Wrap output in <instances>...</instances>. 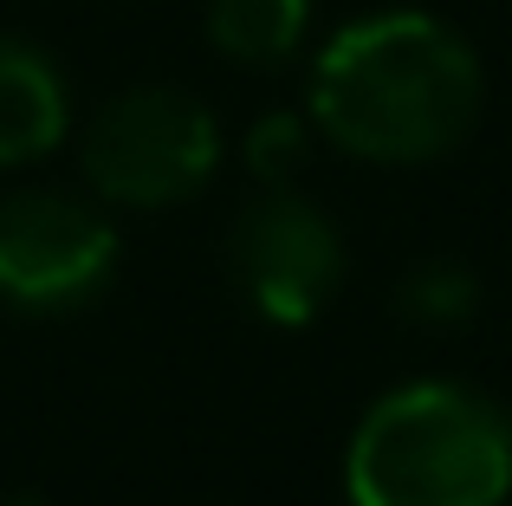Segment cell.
Returning <instances> with one entry per match:
<instances>
[{"mask_svg":"<svg viewBox=\"0 0 512 506\" xmlns=\"http://www.w3.org/2000/svg\"><path fill=\"white\" fill-rule=\"evenodd\" d=\"M72 130V98H65L59 65L26 39H0V169L39 163L59 150Z\"/></svg>","mask_w":512,"mask_h":506,"instance_id":"cell-6","label":"cell"},{"mask_svg":"<svg viewBox=\"0 0 512 506\" xmlns=\"http://www.w3.org/2000/svg\"><path fill=\"white\" fill-rule=\"evenodd\" d=\"M0 506H46L39 494H13V500H0Z\"/></svg>","mask_w":512,"mask_h":506,"instance_id":"cell-10","label":"cell"},{"mask_svg":"<svg viewBox=\"0 0 512 506\" xmlns=\"http://www.w3.org/2000/svg\"><path fill=\"white\" fill-rule=\"evenodd\" d=\"M350 506H500L512 422L461 383H402L350 435Z\"/></svg>","mask_w":512,"mask_h":506,"instance_id":"cell-2","label":"cell"},{"mask_svg":"<svg viewBox=\"0 0 512 506\" xmlns=\"http://www.w3.org/2000/svg\"><path fill=\"white\" fill-rule=\"evenodd\" d=\"M240 156H247L253 182H266V189H292V176H299L305 156H312V117H299V111H266L260 124L247 130Z\"/></svg>","mask_w":512,"mask_h":506,"instance_id":"cell-9","label":"cell"},{"mask_svg":"<svg viewBox=\"0 0 512 506\" xmlns=\"http://www.w3.org/2000/svg\"><path fill=\"white\" fill-rule=\"evenodd\" d=\"M91 189L117 208H175L214 176L221 124L182 85H130L85 124L78 143Z\"/></svg>","mask_w":512,"mask_h":506,"instance_id":"cell-3","label":"cell"},{"mask_svg":"<svg viewBox=\"0 0 512 506\" xmlns=\"http://www.w3.org/2000/svg\"><path fill=\"white\" fill-rule=\"evenodd\" d=\"M227 266H234V286L273 325H305L344 286V234L318 202L292 189H266L260 202L234 215Z\"/></svg>","mask_w":512,"mask_h":506,"instance_id":"cell-4","label":"cell"},{"mask_svg":"<svg viewBox=\"0 0 512 506\" xmlns=\"http://www.w3.org/2000/svg\"><path fill=\"white\" fill-rule=\"evenodd\" d=\"M117 228L98 208L52 189L0 195V299L13 305H78L111 279Z\"/></svg>","mask_w":512,"mask_h":506,"instance_id":"cell-5","label":"cell"},{"mask_svg":"<svg viewBox=\"0 0 512 506\" xmlns=\"http://www.w3.org/2000/svg\"><path fill=\"white\" fill-rule=\"evenodd\" d=\"M480 305V279L461 260H422L415 273H402L396 286V312L415 325H461Z\"/></svg>","mask_w":512,"mask_h":506,"instance_id":"cell-8","label":"cell"},{"mask_svg":"<svg viewBox=\"0 0 512 506\" xmlns=\"http://www.w3.org/2000/svg\"><path fill=\"white\" fill-rule=\"evenodd\" d=\"M480 59L435 13H370L312 59V130L363 163H435L480 124Z\"/></svg>","mask_w":512,"mask_h":506,"instance_id":"cell-1","label":"cell"},{"mask_svg":"<svg viewBox=\"0 0 512 506\" xmlns=\"http://www.w3.org/2000/svg\"><path fill=\"white\" fill-rule=\"evenodd\" d=\"M201 20L221 59L234 65H286L305 46L312 0H201Z\"/></svg>","mask_w":512,"mask_h":506,"instance_id":"cell-7","label":"cell"}]
</instances>
